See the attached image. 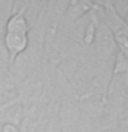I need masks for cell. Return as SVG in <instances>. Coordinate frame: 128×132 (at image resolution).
<instances>
[{
	"instance_id": "cell-3",
	"label": "cell",
	"mask_w": 128,
	"mask_h": 132,
	"mask_svg": "<svg viewBox=\"0 0 128 132\" xmlns=\"http://www.w3.org/2000/svg\"><path fill=\"white\" fill-rule=\"evenodd\" d=\"M4 107H6V106H0V113L3 111V109H4Z\"/></svg>"
},
{
	"instance_id": "cell-2",
	"label": "cell",
	"mask_w": 128,
	"mask_h": 132,
	"mask_svg": "<svg viewBox=\"0 0 128 132\" xmlns=\"http://www.w3.org/2000/svg\"><path fill=\"white\" fill-rule=\"evenodd\" d=\"M101 12L103 14L105 23L107 25L109 30L114 37V41L117 43L120 51L128 62V23L125 19L118 14V11L114 8L113 4L105 3L101 4Z\"/></svg>"
},
{
	"instance_id": "cell-4",
	"label": "cell",
	"mask_w": 128,
	"mask_h": 132,
	"mask_svg": "<svg viewBox=\"0 0 128 132\" xmlns=\"http://www.w3.org/2000/svg\"><path fill=\"white\" fill-rule=\"evenodd\" d=\"M125 22L128 23V14H127V16H125Z\"/></svg>"
},
{
	"instance_id": "cell-1",
	"label": "cell",
	"mask_w": 128,
	"mask_h": 132,
	"mask_svg": "<svg viewBox=\"0 0 128 132\" xmlns=\"http://www.w3.org/2000/svg\"><path fill=\"white\" fill-rule=\"evenodd\" d=\"M29 25L25 16V10L17 11L7 21L6 35H4V45L7 48L10 63L12 65L19 54L26 50L29 44Z\"/></svg>"
},
{
	"instance_id": "cell-5",
	"label": "cell",
	"mask_w": 128,
	"mask_h": 132,
	"mask_svg": "<svg viewBox=\"0 0 128 132\" xmlns=\"http://www.w3.org/2000/svg\"><path fill=\"white\" fill-rule=\"evenodd\" d=\"M127 132H128V131H127Z\"/></svg>"
}]
</instances>
